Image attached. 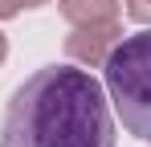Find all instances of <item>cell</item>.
<instances>
[{"label": "cell", "mask_w": 151, "mask_h": 147, "mask_svg": "<svg viewBox=\"0 0 151 147\" xmlns=\"http://www.w3.org/2000/svg\"><path fill=\"white\" fill-rule=\"evenodd\" d=\"M0 147H114V119L94 74L37 70L4 106Z\"/></svg>", "instance_id": "cell-1"}, {"label": "cell", "mask_w": 151, "mask_h": 147, "mask_svg": "<svg viewBox=\"0 0 151 147\" xmlns=\"http://www.w3.org/2000/svg\"><path fill=\"white\" fill-rule=\"evenodd\" d=\"M102 70H106V94L123 127L135 139L151 143V29L119 37Z\"/></svg>", "instance_id": "cell-2"}, {"label": "cell", "mask_w": 151, "mask_h": 147, "mask_svg": "<svg viewBox=\"0 0 151 147\" xmlns=\"http://www.w3.org/2000/svg\"><path fill=\"white\" fill-rule=\"evenodd\" d=\"M119 37H123L119 21H106V24H74V33L65 37V53H70L74 61H82V66H102Z\"/></svg>", "instance_id": "cell-3"}, {"label": "cell", "mask_w": 151, "mask_h": 147, "mask_svg": "<svg viewBox=\"0 0 151 147\" xmlns=\"http://www.w3.org/2000/svg\"><path fill=\"white\" fill-rule=\"evenodd\" d=\"M61 17L70 24H106L119 21V0H61Z\"/></svg>", "instance_id": "cell-4"}, {"label": "cell", "mask_w": 151, "mask_h": 147, "mask_svg": "<svg viewBox=\"0 0 151 147\" xmlns=\"http://www.w3.org/2000/svg\"><path fill=\"white\" fill-rule=\"evenodd\" d=\"M37 4H45V0H0V21L17 17L21 8H37Z\"/></svg>", "instance_id": "cell-5"}, {"label": "cell", "mask_w": 151, "mask_h": 147, "mask_svg": "<svg viewBox=\"0 0 151 147\" xmlns=\"http://www.w3.org/2000/svg\"><path fill=\"white\" fill-rule=\"evenodd\" d=\"M127 12H131L135 21L151 24V0H127Z\"/></svg>", "instance_id": "cell-6"}, {"label": "cell", "mask_w": 151, "mask_h": 147, "mask_svg": "<svg viewBox=\"0 0 151 147\" xmlns=\"http://www.w3.org/2000/svg\"><path fill=\"white\" fill-rule=\"evenodd\" d=\"M4 53H8V41H4V33H0V61H4Z\"/></svg>", "instance_id": "cell-7"}]
</instances>
